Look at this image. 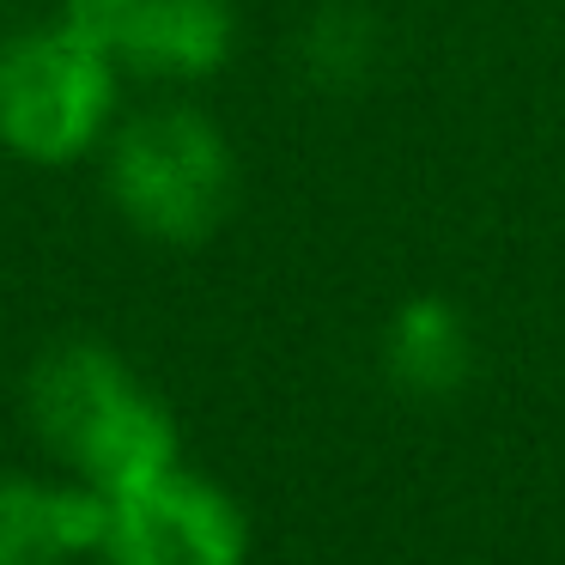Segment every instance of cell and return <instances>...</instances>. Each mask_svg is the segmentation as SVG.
Here are the masks:
<instances>
[{
    "instance_id": "2",
    "label": "cell",
    "mask_w": 565,
    "mask_h": 565,
    "mask_svg": "<svg viewBox=\"0 0 565 565\" xmlns=\"http://www.w3.org/2000/svg\"><path fill=\"white\" fill-rule=\"evenodd\" d=\"M104 195L147 244H207L237 207L232 135L195 104H152L104 140Z\"/></svg>"
},
{
    "instance_id": "1",
    "label": "cell",
    "mask_w": 565,
    "mask_h": 565,
    "mask_svg": "<svg viewBox=\"0 0 565 565\" xmlns=\"http://www.w3.org/2000/svg\"><path fill=\"white\" fill-rule=\"evenodd\" d=\"M25 414L62 475L98 487L104 499L140 492L183 468L177 414L140 383V371L116 347L86 334L38 353L25 377Z\"/></svg>"
},
{
    "instance_id": "9",
    "label": "cell",
    "mask_w": 565,
    "mask_h": 565,
    "mask_svg": "<svg viewBox=\"0 0 565 565\" xmlns=\"http://www.w3.org/2000/svg\"><path fill=\"white\" fill-rule=\"evenodd\" d=\"M0 7H19V0H0Z\"/></svg>"
},
{
    "instance_id": "8",
    "label": "cell",
    "mask_w": 565,
    "mask_h": 565,
    "mask_svg": "<svg viewBox=\"0 0 565 565\" xmlns=\"http://www.w3.org/2000/svg\"><path fill=\"white\" fill-rule=\"evenodd\" d=\"M377 55H383L377 19L359 0H329L298 31V74L329 98H347V92L365 86L377 74Z\"/></svg>"
},
{
    "instance_id": "3",
    "label": "cell",
    "mask_w": 565,
    "mask_h": 565,
    "mask_svg": "<svg viewBox=\"0 0 565 565\" xmlns=\"http://www.w3.org/2000/svg\"><path fill=\"white\" fill-rule=\"evenodd\" d=\"M122 104V67L74 25H25L0 38V152L31 171L104 152Z\"/></svg>"
},
{
    "instance_id": "5",
    "label": "cell",
    "mask_w": 565,
    "mask_h": 565,
    "mask_svg": "<svg viewBox=\"0 0 565 565\" xmlns=\"http://www.w3.org/2000/svg\"><path fill=\"white\" fill-rule=\"evenodd\" d=\"M104 565H249V516L220 480L171 468L110 499Z\"/></svg>"
},
{
    "instance_id": "6",
    "label": "cell",
    "mask_w": 565,
    "mask_h": 565,
    "mask_svg": "<svg viewBox=\"0 0 565 565\" xmlns=\"http://www.w3.org/2000/svg\"><path fill=\"white\" fill-rule=\"evenodd\" d=\"M110 499L86 480H50L7 468L0 475V565H79L104 553Z\"/></svg>"
},
{
    "instance_id": "7",
    "label": "cell",
    "mask_w": 565,
    "mask_h": 565,
    "mask_svg": "<svg viewBox=\"0 0 565 565\" xmlns=\"http://www.w3.org/2000/svg\"><path fill=\"white\" fill-rule=\"evenodd\" d=\"M383 377L407 402H450L475 377V329L444 292H414L383 322Z\"/></svg>"
},
{
    "instance_id": "4",
    "label": "cell",
    "mask_w": 565,
    "mask_h": 565,
    "mask_svg": "<svg viewBox=\"0 0 565 565\" xmlns=\"http://www.w3.org/2000/svg\"><path fill=\"white\" fill-rule=\"evenodd\" d=\"M55 19L159 86H207L237 55L232 0H62Z\"/></svg>"
}]
</instances>
